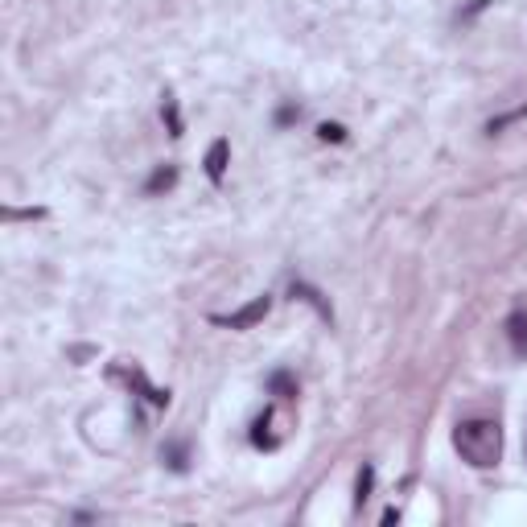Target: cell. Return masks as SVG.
<instances>
[{
	"instance_id": "30bf717a",
	"label": "cell",
	"mask_w": 527,
	"mask_h": 527,
	"mask_svg": "<svg viewBox=\"0 0 527 527\" xmlns=\"http://www.w3.org/2000/svg\"><path fill=\"white\" fill-rule=\"evenodd\" d=\"M519 116H527V108H515V112H507V116H499V120H490V124H486V132H490V136H495V132H503V128H507L511 120H519Z\"/></svg>"
},
{
	"instance_id": "7a4b0ae2",
	"label": "cell",
	"mask_w": 527,
	"mask_h": 527,
	"mask_svg": "<svg viewBox=\"0 0 527 527\" xmlns=\"http://www.w3.org/2000/svg\"><path fill=\"white\" fill-rule=\"evenodd\" d=\"M268 309H272V297H256V301H248L243 309H235V313H219V326H231V330H252L256 322H264L268 318Z\"/></svg>"
},
{
	"instance_id": "ba28073f",
	"label": "cell",
	"mask_w": 527,
	"mask_h": 527,
	"mask_svg": "<svg viewBox=\"0 0 527 527\" xmlns=\"http://www.w3.org/2000/svg\"><path fill=\"white\" fill-rule=\"evenodd\" d=\"M371 482H375V470H371V466H363V474H359V495H355V503H359V507L371 499Z\"/></svg>"
},
{
	"instance_id": "52a82bcc",
	"label": "cell",
	"mask_w": 527,
	"mask_h": 527,
	"mask_svg": "<svg viewBox=\"0 0 527 527\" xmlns=\"http://www.w3.org/2000/svg\"><path fill=\"white\" fill-rule=\"evenodd\" d=\"M272 392L289 400V396H297V383H293V379H289L285 371H276V375H272Z\"/></svg>"
},
{
	"instance_id": "277c9868",
	"label": "cell",
	"mask_w": 527,
	"mask_h": 527,
	"mask_svg": "<svg viewBox=\"0 0 527 527\" xmlns=\"http://www.w3.org/2000/svg\"><path fill=\"white\" fill-rule=\"evenodd\" d=\"M227 153H231L227 140H215V145H210V153H206V173H210V182H223V173H227Z\"/></svg>"
},
{
	"instance_id": "8fae6325",
	"label": "cell",
	"mask_w": 527,
	"mask_h": 527,
	"mask_svg": "<svg viewBox=\"0 0 527 527\" xmlns=\"http://www.w3.org/2000/svg\"><path fill=\"white\" fill-rule=\"evenodd\" d=\"M318 136H322V140H346V128H342V124H322Z\"/></svg>"
},
{
	"instance_id": "3957f363",
	"label": "cell",
	"mask_w": 527,
	"mask_h": 527,
	"mask_svg": "<svg viewBox=\"0 0 527 527\" xmlns=\"http://www.w3.org/2000/svg\"><path fill=\"white\" fill-rule=\"evenodd\" d=\"M507 338H511V350L527 359V309H515L507 318Z\"/></svg>"
},
{
	"instance_id": "6da1fadb",
	"label": "cell",
	"mask_w": 527,
	"mask_h": 527,
	"mask_svg": "<svg viewBox=\"0 0 527 527\" xmlns=\"http://www.w3.org/2000/svg\"><path fill=\"white\" fill-rule=\"evenodd\" d=\"M453 449L462 453V462H470L474 470H490L503 462V429L499 420H486V416H474V420H462L453 429Z\"/></svg>"
},
{
	"instance_id": "9c48e42d",
	"label": "cell",
	"mask_w": 527,
	"mask_h": 527,
	"mask_svg": "<svg viewBox=\"0 0 527 527\" xmlns=\"http://www.w3.org/2000/svg\"><path fill=\"white\" fill-rule=\"evenodd\" d=\"M165 120H169V132H173V136H182V116H178V103H173L169 95H165Z\"/></svg>"
},
{
	"instance_id": "5b68a950",
	"label": "cell",
	"mask_w": 527,
	"mask_h": 527,
	"mask_svg": "<svg viewBox=\"0 0 527 527\" xmlns=\"http://www.w3.org/2000/svg\"><path fill=\"white\" fill-rule=\"evenodd\" d=\"M173 182H178V169H173V165H161L157 173H153V178H149V194H161V190H173Z\"/></svg>"
},
{
	"instance_id": "8992f818",
	"label": "cell",
	"mask_w": 527,
	"mask_h": 527,
	"mask_svg": "<svg viewBox=\"0 0 527 527\" xmlns=\"http://www.w3.org/2000/svg\"><path fill=\"white\" fill-rule=\"evenodd\" d=\"M293 297H305L309 305H318V309H322V318H334V313H330V305H326V301H322L318 293H313L309 285H293Z\"/></svg>"
}]
</instances>
